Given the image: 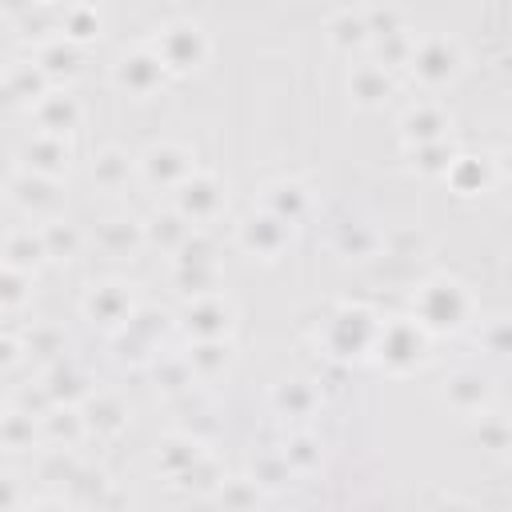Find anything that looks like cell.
<instances>
[{
  "label": "cell",
  "instance_id": "obj_13",
  "mask_svg": "<svg viewBox=\"0 0 512 512\" xmlns=\"http://www.w3.org/2000/svg\"><path fill=\"white\" fill-rule=\"evenodd\" d=\"M64 160H68V148L60 144L56 132L36 136V140L24 148V164H28L32 172H40V176H56V172L64 168Z\"/></svg>",
  "mask_w": 512,
  "mask_h": 512
},
{
  "label": "cell",
  "instance_id": "obj_21",
  "mask_svg": "<svg viewBox=\"0 0 512 512\" xmlns=\"http://www.w3.org/2000/svg\"><path fill=\"white\" fill-rule=\"evenodd\" d=\"M444 396H448L452 408H460V412H464V396H472V408L484 404V388H480L476 376H456V380H448V392H444Z\"/></svg>",
  "mask_w": 512,
  "mask_h": 512
},
{
  "label": "cell",
  "instance_id": "obj_10",
  "mask_svg": "<svg viewBox=\"0 0 512 512\" xmlns=\"http://www.w3.org/2000/svg\"><path fill=\"white\" fill-rule=\"evenodd\" d=\"M84 312H88L92 324L116 328V324H124V320L132 316V300H128V292H124L120 284H100V288H92V296L84 300Z\"/></svg>",
  "mask_w": 512,
  "mask_h": 512
},
{
  "label": "cell",
  "instance_id": "obj_8",
  "mask_svg": "<svg viewBox=\"0 0 512 512\" xmlns=\"http://www.w3.org/2000/svg\"><path fill=\"white\" fill-rule=\"evenodd\" d=\"M456 68H460V52H456V44H448V40H424V44L412 52V72H416L424 84H444V80L456 76Z\"/></svg>",
  "mask_w": 512,
  "mask_h": 512
},
{
  "label": "cell",
  "instance_id": "obj_23",
  "mask_svg": "<svg viewBox=\"0 0 512 512\" xmlns=\"http://www.w3.org/2000/svg\"><path fill=\"white\" fill-rule=\"evenodd\" d=\"M92 172H96V180H100V184H116V180H120V172H128V156H124V152H116V148H108V152H100V160L92 164Z\"/></svg>",
  "mask_w": 512,
  "mask_h": 512
},
{
  "label": "cell",
  "instance_id": "obj_17",
  "mask_svg": "<svg viewBox=\"0 0 512 512\" xmlns=\"http://www.w3.org/2000/svg\"><path fill=\"white\" fill-rule=\"evenodd\" d=\"M200 456H204V452H200L196 440L176 436V440H164V448H160V468H164L168 476H184Z\"/></svg>",
  "mask_w": 512,
  "mask_h": 512
},
{
  "label": "cell",
  "instance_id": "obj_22",
  "mask_svg": "<svg viewBox=\"0 0 512 512\" xmlns=\"http://www.w3.org/2000/svg\"><path fill=\"white\" fill-rule=\"evenodd\" d=\"M304 404H312V392H308L300 380H292V384H280V388H276V408H280V412L300 416V412H304Z\"/></svg>",
  "mask_w": 512,
  "mask_h": 512
},
{
  "label": "cell",
  "instance_id": "obj_25",
  "mask_svg": "<svg viewBox=\"0 0 512 512\" xmlns=\"http://www.w3.org/2000/svg\"><path fill=\"white\" fill-rule=\"evenodd\" d=\"M92 32H96V12H92V8L68 12V36H72V40H88Z\"/></svg>",
  "mask_w": 512,
  "mask_h": 512
},
{
  "label": "cell",
  "instance_id": "obj_20",
  "mask_svg": "<svg viewBox=\"0 0 512 512\" xmlns=\"http://www.w3.org/2000/svg\"><path fill=\"white\" fill-rule=\"evenodd\" d=\"M40 108H52V116H40V120H44V128H48V132H56V136H60V132H68V128L76 124V116H80V112H76V104H72L68 96H48Z\"/></svg>",
  "mask_w": 512,
  "mask_h": 512
},
{
  "label": "cell",
  "instance_id": "obj_11",
  "mask_svg": "<svg viewBox=\"0 0 512 512\" xmlns=\"http://www.w3.org/2000/svg\"><path fill=\"white\" fill-rule=\"evenodd\" d=\"M188 332H196V340H224L232 332V308L216 296L188 304Z\"/></svg>",
  "mask_w": 512,
  "mask_h": 512
},
{
  "label": "cell",
  "instance_id": "obj_29",
  "mask_svg": "<svg viewBox=\"0 0 512 512\" xmlns=\"http://www.w3.org/2000/svg\"><path fill=\"white\" fill-rule=\"evenodd\" d=\"M12 360H16V340H8V336H4V340H0V368H4V364H12Z\"/></svg>",
  "mask_w": 512,
  "mask_h": 512
},
{
  "label": "cell",
  "instance_id": "obj_19",
  "mask_svg": "<svg viewBox=\"0 0 512 512\" xmlns=\"http://www.w3.org/2000/svg\"><path fill=\"white\" fill-rule=\"evenodd\" d=\"M32 436H36V428H32V420H28L24 412L0 416V444H4V448L24 452V448H32Z\"/></svg>",
  "mask_w": 512,
  "mask_h": 512
},
{
  "label": "cell",
  "instance_id": "obj_28",
  "mask_svg": "<svg viewBox=\"0 0 512 512\" xmlns=\"http://www.w3.org/2000/svg\"><path fill=\"white\" fill-rule=\"evenodd\" d=\"M20 500V492H16V480L8 476V472H0V508H12Z\"/></svg>",
  "mask_w": 512,
  "mask_h": 512
},
{
  "label": "cell",
  "instance_id": "obj_3",
  "mask_svg": "<svg viewBox=\"0 0 512 512\" xmlns=\"http://www.w3.org/2000/svg\"><path fill=\"white\" fill-rule=\"evenodd\" d=\"M428 328H420L416 320H392L384 324L380 320V332H376V360L388 368V372H408L416 364H424V348H428Z\"/></svg>",
  "mask_w": 512,
  "mask_h": 512
},
{
  "label": "cell",
  "instance_id": "obj_9",
  "mask_svg": "<svg viewBox=\"0 0 512 512\" xmlns=\"http://www.w3.org/2000/svg\"><path fill=\"white\" fill-rule=\"evenodd\" d=\"M240 244H244L252 256L272 260V256H276V252L288 244V224H284V220H276L272 212L248 216V220L240 224Z\"/></svg>",
  "mask_w": 512,
  "mask_h": 512
},
{
  "label": "cell",
  "instance_id": "obj_27",
  "mask_svg": "<svg viewBox=\"0 0 512 512\" xmlns=\"http://www.w3.org/2000/svg\"><path fill=\"white\" fill-rule=\"evenodd\" d=\"M44 60H56V64H48V72H60V68H64V72H72V68H76V56H72L68 48H64V52H60V48H48V52H44Z\"/></svg>",
  "mask_w": 512,
  "mask_h": 512
},
{
  "label": "cell",
  "instance_id": "obj_7",
  "mask_svg": "<svg viewBox=\"0 0 512 512\" xmlns=\"http://www.w3.org/2000/svg\"><path fill=\"white\" fill-rule=\"evenodd\" d=\"M176 200H180V216L184 220H208L216 208H220V184H216V176H208V172H192V176H184L180 184H176Z\"/></svg>",
  "mask_w": 512,
  "mask_h": 512
},
{
  "label": "cell",
  "instance_id": "obj_12",
  "mask_svg": "<svg viewBox=\"0 0 512 512\" xmlns=\"http://www.w3.org/2000/svg\"><path fill=\"white\" fill-rule=\"evenodd\" d=\"M264 208H268L276 220H284V224H296V220L304 216V208H308V192H304L296 180H280V184H268V188H264Z\"/></svg>",
  "mask_w": 512,
  "mask_h": 512
},
{
  "label": "cell",
  "instance_id": "obj_24",
  "mask_svg": "<svg viewBox=\"0 0 512 512\" xmlns=\"http://www.w3.org/2000/svg\"><path fill=\"white\" fill-rule=\"evenodd\" d=\"M20 300H24V276L12 272V268H4L0 272V308H12Z\"/></svg>",
  "mask_w": 512,
  "mask_h": 512
},
{
  "label": "cell",
  "instance_id": "obj_15",
  "mask_svg": "<svg viewBox=\"0 0 512 512\" xmlns=\"http://www.w3.org/2000/svg\"><path fill=\"white\" fill-rule=\"evenodd\" d=\"M348 88H352V96L360 100V104H380L388 92H392V80L384 76V68H376V64H360L352 76H348Z\"/></svg>",
  "mask_w": 512,
  "mask_h": 512
},
{
  "label": "cell",
  "instance_id": "obj_5",
  "mask_svg": "<svg viewBox=\"0 0 512 512\" xmlns=\"http://www.w3.org/2000/svg\"><path fill=\"white\" fill-rule=\"evenodd\" d=\"M140 168H144L148 184H160V188H176L184 176H192V172H196L192 152H188V148H180V144H152V148L144 152Z\"/></svg>",
  "mask_w": 512,
  "mask_h": 512
},
{
  "label": "cell",
  "instance_id": "obj_26",
  "mask_svg": "<svg viewBox=\"0 0 512 512\" xmlns=\"http://www.w3.org/2000/svg\"><path fill=\"white\" fill-rule=\"evenodd\" d=\"M92 412H96V416H92V424H96V428H100V432H116V428H120V424H124V420H120V416H124V412H120V408H116V404H100V408H96V404H92Z\"/></svg>",
  "mask_w": 512,
  "mask_h": 512
},
{
  "label": "cell",
  "instance_id": "obj_6",
  "mask_svg": "<svg viewBox=\"0 0 512 512\" xmlns=\"http://www.w3.org/2000/svg\"><path fill=\"white\" fill-rule=\"evenodd\" d=\"M116 84L132 96H148L164 84V64L156 52H128L116 60Z\"/></svg>",
  "mask_w": 512,
  "mask_h": 512
},
{
  "label": "cell",
  "instance_id": "obj_4",
  "mask_svg": "<svg viewBox=\"0 0 512 512\" xmlns=\"http://www.w3.org/2000/svg\"><path fill=\"white\" fill-rule=\"evenodd\" d=\"M156 56H160V64L172 68V72H192V68L204 64L208 40H204V32H200L196 24L172 20V24H164L160 36H156Z\"/></svg>",
  "mask_w": 512,
  "mask_h": 512
},
{
  "label": "cell",
  "instance_id": "obj_14",
  "mask_svg": "<svg viewBox=\"0 0 512 512\" xmlns=\"http://www.w3.org/2000/svg\"><path fill=\"white\" fill-rule=\"evenodd\" d=\"M400 128H404V136H408V140H416V144H432V140H440V136H444L448 120H444V112H440V108L420 104V108H408V112H404Z\"/></svg>",
  "mask_w": 512,
  "mask_h": 512
},
{
  "label": "cell",
  "instance_id": "obj_2",
  "mask_svg": "<svg viewBox=\"0 0 512 512\" xmlns=\"http://www.w3.org/2000/svg\"><path fill=\"white\" fill-rule=\"evenodd\" d=\"M376 332H380V320L360 308V304H344L328 324H324V348L336 356V360H364L376 344Z\"/></svg>",
  "mask_w": 512,
  "mask_h": 512
},
{
  "label": "cell",
  "instance_id": "obj_16",
  "mask_svg": "<svg viewBox=\"0 0 512 512\" xmlns=\"http://www.w3.org/2000/svg\"><path fill=\"white\" fill-rule=\"evenodd\" d=\"M280 460L288 464V472H312V468L324 460V452H320V440H316V436H308V432H292V436H284V452H280Z\"/></svg>",
  "mask_w": 512,
  "mask_h": 512
},
{
  "label": "cell",
  "instance_id": "obj_18",
  "mask_svg": "<svg viewBox=\"0 0 512 512\" xmlns=\"http://www.w3.org/2000/svg\"><path fill=\"white\" fill-rule=\"evenodd\" d=\"M328 36H332V44H336L340 52H348V48H360V44L372 36V28H368V20H364V16L340 12V16L328 24Z\"/></svg>",
  "mask_w": 512,
  "mask_h": 512
},
{
  "label": "cell",
  "instance_id": "obj_1",
  "mask_svg": "<svg viewBox=\"0 0 512 512\" xmlns=\"http://www.w3.org/2000/svg\"><path fill=\"white\" fill-rule=\"evenodd\" d=\"M468 312H472V296L464 292V284L448 276L428 280L416 296V324L432 332H456L468 320Z\"/></svg>",
  "mask_w": 512,
  "mask_h": 512
}]
</instances>
